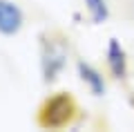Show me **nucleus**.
Masks as SVG:
<instances>
[{
    "label": "nucleus",
    "instance_id": "f257e3e1",
    "mask_svg": "<svg viewBox=\"0 0 134 132\" xmlns=\"http://www.w3.org/2000/svg\"><path fill=\"white\" fill-rule=\"evenodd\" d=\"M74 112H76L74 99L65 92H58L56 96H52L43 103L38 112V123L43 128H63L74 119Z\"/></svg>",
    "mask_w": 134,
    "mask_h": 132
},
{
    "label": "nucleus",
    "instance_id": "f03ea898",
    "mask_svg": "<svg viewBox=\"0 0 134 132\" xmlns=\"http://www.w3.org/2000/svg\"><path fill=\"white\" fill-rule=\"evenodd\" d=\"M65 58H67V52L58 40L45 43V47H43V74H45L47 83L60 74V70L65 67Z\"/></svg>",
    "mask_w": 134,
    "mask_h": 132
},
{
    "label": "nucleus",
    "instance_id": "7ed1b4c3",
    "mask_svg": "<svg viewBox=\"0 0 134 132\" xmlns=\"http://www.w3.org/2000/svg\"><path fill=\"white\" fill-rule=\"evenodd\" d=\"M23 27V11L11 0H0V34L14 36Z\"/></svg>",
    "mask_w": 134,
    "mask_h": 132
},
{
    "label": "nucleus",
    "instance_id": "20e7f679",
    "mask_svg": "<svg viewBox=\"0 0 134 132\" xmlns=\"http://www.w3.org/2000/svg\"><path fill=\"white\" fill-rule=\"evenodd\" d=\"M107 65H110V72L114 74V78H125L127 58H125V49L121 47V43L116 38H112L107 45Z\"/></svg>",
    "mask_w": 134,
    "mask_h": 132
},
{
    "label": "nucleus",
    "instance_id": "39448f33",
    "mask_svg": "<svg viewBox=\"0 0 134 132\" xmlns=\"http://www.w3.org/2000/svg\"><path fill=\"white\" fill-rule=\"evenodd\" d=\"M78 74H81V78L90 85V90L94 92L96 96H100L103 92H105V81H103V76H100L98 70H94L92 65H87V63L81 61L78 63Z\"/></svg>",
    "mask_w": 134,
    "mask_h": 132
},
{
    "label": "nucleus",
    "instance_id": "423d86ee",
    "mask_svg": "<svg viewBox=\"0 0 134 132\" xmlns=\"http://www.w3.org/2000/svg\"><path fill=\"white\" fill-rule=\"evenodd\" d=\"M85 5H87V11H90V16H92L94 23L107 20L110 11H107V2L105 0H85Z\"/></svg>",
    "mask_w": 134,
    "mask_h": 132
}]
</instances>
